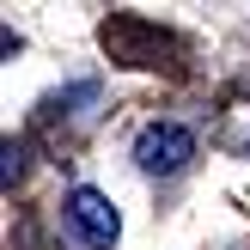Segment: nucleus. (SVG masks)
<instances>
[{
  "label": "nucleus",
  "instance_id": "1",
  "mask_svg": "<svg viewBox=\"0 0 250 250\" xmlns=\"http://www.w3.org/2000/svg\"><path fill=\"white\" fill-rule=\"evenodd\" d=\"M134 159H141V171L171 177V171H183L195 159V134L177 128V122H153V128H141V141H134Z\"/></svg>",
  "mask_w": 250,
  "mask_h": 250
},
{
  "label": "nucleus",
  "instance_id": "2",
  "mask_svg": "<svg viewBox=\"0 0 250 250\" xmlns=\"http://www.w3.org/2000/svg\"><path fill=\"white\" fill-rule=\"evenodd\" d=\"M67 220H73V232H80L85 244H98V250H110L116 232H122L110 195H98V189H73V195H67Z\"/></svg>",
  "mask_w": 250,
  "mask_h": 250
}]
</instances>
